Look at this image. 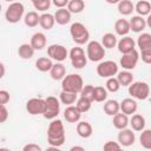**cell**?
I'll return each mask as SVG.
<instances>
[{"mask_svg": "<svg viewBox=\"0 0 151 151\" xmlns=\"http://www.w3.org/2000/svg\"><path fill=\"white\" fill-rule=\"evenodd\" d=\"M105 1H106L107 4H111V5H116V4L118 5L120 0H105Z\"/></svg>", "mask_w": 151, "mask_h": 151, "instance_id": "cell-51", "label": "cell"}, {"mask_svg": "<svg viewBox=\"0 0 151 151\" xmlns=\"http://www.w3.org/2000/svg\"><path fill=\"white\" fill-rule=\"evenodd\" d=\"M25 13V7L20 1H13L8 5L6 13H5V18L9 24H17L19 22Z\"/></svg>", "mask_w": 151, "mask_h": 151, "instance_id": "cell-4", "label": "cell"}, {"mask_svg": "<svg viewBox=\"0 0 151 151\" xmlns=\"http://www.w3.org/2000/svg\"><path fill=\"white\" fill-rule=\"evenodd\" d=\"M137 46L139 47V51L151 50V34L142 33L137 39Z\"/></svg>", "mask_w": 151, "mask_h": 151, "instance_id": "cell-28", "label": "cell"}, {"mask_svg": "<svg viewBox=\"0 0 151 151\" xmlns=\"http://www.w3.org/2000/svg\"><path fill=\"white\" fill-rule=\"evenodd\" d=\"M14 1H15V0H14Z\"/></svg>", "mask_w": 151, "mask_h": 151, "instance_id": "cell-53", "label": "cell"}, {"mask_svg": "<svg viewBox=\"0 0 151 151\" xmlns=\"http://www.w3.org/2000/svg\"><path fill=\"white\" fill-rule=\"evenodd\" d=\"M34 51L31 44H21L18 48V54L21 59H31L34 55Z\"/></svg>", "mask_w": 151, "mask_h": 151, "instance_id": "cell-31", "label": "cell"}, {"mask_svg": "<svg viewBox=\"0 0 151 151\" xmlns=\"http://www.w3.org/2000/svg\"><path fill=\"white\" fill-rule=\"evenodd\" d=\"M59 99L63 104H65L66 106L72 105L77 101L78 99V93H73V92H68V91H64L61 90L60 94H59Z\"/></svg>", "mask_w": 151, "mask_h": 151, "instance_id": "cell-29", "label": "cell"}, {"mask_svg": "<svg viewBox=\"0 0 151 151\" xmlns=\"http://www.w3.org/2000/svg\"><path fill=\"white\" fill-rule=\"evenodd\" d=\"M140 55H142V60L145 64L151 65V50H149V51H140Z\"/></svg>", "mask_w": 151, "mask_h": 151, "instance_id": "cell-46", "label": "cell"}, {"mask_svg": "<svg viewBox=\"0 0 151 151\" xmlns=\"http://www.w3.org/2000/svg\"><path fill=\"white\" fill-rule=\"evenodd\" d=\"M112 124L116 129L118 130H122V129H125L130 125V119H129V116L125 114L124 112H118L117 114L113 116V119H112Z\"/></svg>", "mask_w": 151, "mask_h": 151, "instance_id": "cell-20", "label": "cell"}, {"mask_svg": "<svg viewBox=\"0 0 151 151\" xmlns=\"http://www.w3.org/2000/svg\"><path fill=\"white\" fill-rule=\"evenodd\" d=\"M55 24V19H54V14L51 13H42L40 15V22L39 25L41 26V28L48 31L51 29Z\"/></svg>", "mask_w": 151, "mask_h": 151, "instance_id": "cell-27", "label": "cell"}, {"mask_svg": "<svg viewBox=\"0 0 151 151\" xmlns=\"http://www.w3.org/2000/svg\"><path fill=\"white\" fill-rule=\"evenodd\" d=\"M9 101V92L6 90H0V104H7Z\"/></svg>", "mask_w": 151, "mask_h": 151, "instance_id": "cell-47", "label": "cell"}, {"mask_svg": "<svg viewBox=\"0 0 151 151\" xmlns=\"http://www.w3.org/2000/svg\"><path fill=\"white\" fill-rule=\"evenodd\" d=\"M86 55L93 63L101 61L104 59V57H105V47L103 46L101 42L96 41V40H92V41H90L87 44Z\"/></svg>", "mask_w": 151, "mask_h": 151, "instance_id": "cell-6", "label": "cell"}, {"mask_svg": "<svg viewBox=\"0 0 151 151\" xmlns=\"http://www.w3.org/2000/svg\"><path fill=\"white\" fill-rule=\"evenodd\" d=\"M68 57L74 68H83L87 64V55H85V52L81 47H73L68 52Z\"/></svg>", "mask_w": 151, "mask_h": 151, "instance_id": "cell-9", "label": "cell"}, {"mask_svg": "<svg viewBox=\"0 0 151 151\" xmlns=\"http://www.w3.org/2000/svg\"><path fill=\"white\" fill-rule=\"evenodd\" d=\"M71 12L67 9V8H58L54 13V19H55V22L58 25H66L71 21Z\"/></svg>", "mask_w": 151, "mask_h": 151, "instance_id": "cell-18", "label": "cell"}, {"mask_svg": "<svg viewBox=\"0 0 151 151\" xmlns=\"http://www.w3.org/2000/svg\"><path fill=\"white\" fill-rule=\"evenodd\" d=\"M52 2H53V5H54L55 7H58V8H64V7H66V6L68 5L70 0H52Z\"/></svg>", "mask_w": 151, "mask_h": 151, "instance_id": "cell-48", "label": "cell"}, {"mask_svg": "<svg viewBox=\"0 0 151 151\" xmlns=\"http://www.w3.org/2000/svg\"><path fill=\"white\" fill-rule=\"evenodd\" d=\"M104 112L107 114V116H114L117 114L119 111H120V103H118L116 99H110V100H106L105 104H104V107H103Z\"/></svg>", "mask_w": 151, "mask_h": 151, "instance_id": "cell-24", "label": "cell"}, {"mask_svg": "<svg viewBox=\"0 0 151 151\" xmlns=\"http://www.w3.org/2000/svg\"><path fill=\"white\" fill-rule=\"evenodd\" d=\"M91 105H92V100L88 99V98H86V97H83V96H80V97L77 99V104H76L77 109H78L81 113L87 112V111L91 109Z\"/></svg>", "mask_w": 151, "mask_h": 151, "instance_id": "cell-38", "label": "cell"}, {"mask_svg": "<svg viewBox=\"0 0 151 151\" xmlns=\"http://www.w3.org/2000/svg\"><path fill=\"white\" fill-rule=\"evenodd\" d=\"M106 90L110 91V92H117L119 88H120V84L118 81L117 78L114 77H111V78H107L106 80Z\"/></svg>", "mask_w": 151, "mask_h": 151, "instance_id": "cell-41", "label": "cell"}, {"mask_svg": "<svg viewBox=\"0 0 151 151\" xmlns=\"http://www.w3.org/2000/svg\"><path fill=\"white\" fill-rule=\"evenodd\" d=\"M134 11L138 13V15H149L151 13V4L149 0H140L134 5Z\"/></svg>", "mask_w": 151, "mask_h": 151, "instance_id": "cell-30", "label": "cell"}, {"mask_svg": "<svg viewBox=\"0 0 151 151\" xmlns=\"http://www.w3.org/2000/svg\"><path fill=\"white\" fill-rule=\"evenodd\" d=\"M138 60H139V53L138 51L134 48L133 51L129 52V53H124L119 60V64L120 66L124 68V70H133L137 64H138Z\"/></svg>", "mask_w": 151, "mask_h": 151, "instance_id": "cell-11", "label": "cell"}, {"mask_svg": "<svg viewBox=\"0 0 151 151\" xmlns=\"http://www.w3.org/2000/svg\"><path fill=\"white\" fill-rule=\"evenodd\" d=\"M42 147L39 146L38 144H34V143H29V144H26L24 147H22V151H41Z\"/></svg>", "mask_w": 151, "mask_h": 151, "instance_id": "cell-45", "label": "cell"}, {"mask_svg": "<svg viewBox=\"0 0 151 151\" xmlns=\"http://www.w3.org/2000/svg\"><path fill=\"white\" fill-rule=\"evenodd\" d=\"M93 91H94V86L93 85H84L83 90L80 91V96L86 97L88 99H91L93 101Z\"/></svg>", "mask_w": 151, "mask_h": 151, "instance_id": "cell-42", "label": "cell"}, {"mask_svg": "<svg viewBox=\"0 0 151 151\" xmlns=\"http://www.w3.org/2000/svg\"><path fill=\"white\" fill-rule=\"evenodd\" d=\"M0 67H1V74H0V77L2 78V77L5 76V65L1 63V64H0Z\"/></svg>", "mask_w": 151, "mask_h": 151, "instance_id": "cell-52", "label": "cell"}, {"mask_svg": "<svg viewBox=\"0 0 151 151\" xmlns=\"http://www.w3.org/2000/svg\"><path fill=\"white\" fill-rule=\"evenodd\" d=\"M117 79H118L120 86H129L131 83H133V76L129 70L118 72L117 73Z\"/></svg>", "mask_w": 151, "mask_h": 151, "instance_id": "cell-34", "label": "cell"}, {"mask_svg": "<svg viewBox=\"0 0 151 151\" xmlns=\"http://www.w3.org/2000/svg\"><path fill=\"white\" fill-rule=\"evenodd\" d=\"M34 8L40 11V12H45L50 8L51 6V0H31Z\"/></svg>", "mask_w": 151, "mask_h": 151, "instance_id": "cell-40", "label": "cell"}, {"mask_svg": "<svg viewBox=\"0 0 151 151\" xmlns=\"http://www.w3.org/2000/svg\"><path fill=\"white\" fill-rule=\"evenodd\" d=\"M70 34L77 45H84L90 39V32L81 22H73L70 27Z\"/></svg>", "mask_w": 151, "mask_h": 151, "instance_id": "cell-3", "label": "cell"}, {"mask_svg": "<svg viewBox=\"0 0 151 151\" xmlns=\"http://www.w3.org/2000/svg\"><path fill=\"white\" fill-rule=\"evenodd\" d=\"M46 35L42 32H37L31 37V45L35 51H40L46 46Z\"/></svg>", "mask_w": 151, "mask_h": 151, "instance_id": "cell-17", "label": "cell"}, {"mask_svg": "<svg viewBox=\"0 0 151 151\" xmlns=\"http://www.w3.org/2000/svg\"><path fill=\"white\" fill-rule=\"evenodd\" d=\"M130 125L132 127L133 131H143L145 129V118L142 116V114H138V113H133L131 119H130Z\"/></svg>", "mask_w": 151, "mask_h": 151, "instance_id": "cell-25", "label": "cell"}, {"mask_svg": "<svg viewBox=\"0 0 151 151\" xmlns=\"http://www.w3.org/2000/svg\"><path fill=\"white\" fill-rule=\"evenodd\" d=\"M130 27L132 32L139 33L145 29L146 27V19H144L142 15H134L130 20Z\"/></svg>", "mask_w": 151, "mask_h": 151, "instance_id": "cell-21", "label": "cell"}, {"mask_svg": "<svg viewBox=\"0 0 151 151\" xmlns=\"http://www.w3.org/2000/svg\"><path fill=\"white\" fill-rule=\"evenodd\" d=\"M50 76L53 80H63L64 77L66 76V67L64 64L61 63H55L53 64L51 71H50Z\"/></svg>", "mask_w": 151, "mask_h": 151, "instance_id": "cell-19", "label": "cell"}, {"mask_svg": "<svg viewBox=\"0 0 151 151\" xmlns=\"http://www.w3.org/2000/svg\"><path fill=\"white\" fill-rule=\"evenodd\" d=\"M114 31L120 37H125L129 34V32L131 31L130 27V21H127L126 19H118L114 22Z\"/></svg>", "mask_w": 151, "mask_h": 151, "instance_id": "cell-23", "label": "cell"}, {"mask_svg": "<svg viewBox=\"0 0 151 151\" xmlns=\"http://www.w3.org/2000/svg\"><path fill=\"white\" fill-rule=\"evenodd\" d=\"M123 146L118 143V142H112V140H110V142H106L105 144H104V146H103V149L105 150V151H113V150H120Z\"/></svg>", "mask_w": 151, "mask_h": 151, "instance_id": "cell-43", "label": "cell"}, {"mask_svg": "<svg viewBox=\"0 0 151 151\" xmlns=\"http://www.w3.org/2000/svg\"><path fill=\"white\" fill-rule=\"evenodd\" d=\"M66 140L64 124L60 119H52L47 129V143L51 147H60Z\"/></svg>", "mask_w": 151, "mask_h": 151, "instance_id": "cell-1", "label": "cell"}, {"mask_svg": "<svg viewBox=\"0 0 151 151\" xmlns=\"http://www.w3.org/2000/svg\"><path fill=\"white\" fill-rule=\"evenodd\" d=\"M97 73L101 78H111L118 73V65L112 60L100 61L97 66Z\"/></svg>", "mask_w": 151, "mask_h": 151, "instance_id": "cell-8", "label": "cell"}, {"mask_svg": "<svg viewBox=\"0 0 151 151\" xmlns=\"http://www.w3.org/2000/svg\"><path fill=\"white\" fill-rule=\"evenodd\" d=\"M139 143L144 149L151 150V130H143L139 137Z\"/></svg>", "mask_w": 151, "mask_h": 151, "instance_id": "cell-39", "label": "cell"}, {"mask_svg": "<svg viewBox=\"0 0 151 151\" xmlns=\"http://www.w3.org/2000/svg\"><path fill=\"white\" fill-rule=\"evenodd\" d=\"M77 133L81 138H90L93 133L92 125L88 122H78L77 123Z\"/></svg>", "mask_w": 151, "mask_h": 151, "instance_id": "cell-22", "label": "cell"}, {"mask_svg": "<svg viewBox=\"0 0 151 151\" xmlns=\"http://www.w3.org/2000/svg\"><path fill=\"white\" fill-rule=\"evenodd\" d=\"M24 22L28 27H35L40 22V15L35 11H31L25 14L24 17Z\"/></svg>", "mask_w": 151, "mask_h": 151, "instance_id": "cell-32", "label": "cell"}, {"mask_svg": "<svg viewBox=\"0 0 151 151\" xmlns=\"http://www.w3.org/2000/svg\"><path fill=\"white\" fill-rule=\"evenodd\" d=\"M8 118V110L5 104H0V123H5Z\"/></svg>", "mask_w": 151, "mask_h": 151, "instance_id": "cell-44", "label": "cell"}, {"mask_svg": "<svg viewBox=\"0 0 151 151\" xmlns=\"http://www.w3.org/2000/svg\"><path fill=\"white\" fill-rule=\"evenodd\" d=\"M45 105H46L45 99H42V98H31L26 103V111L32 116L44 114Z\"/></svg>", "mask_w": 151, "mask_h": 151, "instance_id": "cell-12", "label": "cell"}, {"mask_svg": "<svg viewBox=\"0 0 151 151\" xmlns=\"http://www.w3.org/2000/svg\"><path fill=\"white\" fill-rule=\"evenodd\" d=\"M136 44H137V42H136L131 37L125 35V37H123V38L118 41L117 47H118V51L124 54V53H129V52L133 51V50L136 48Z\"/></svg>", "mask_w": 151, "mask_h": 151, "instance_id": "cell-14", "label": "cell"}, {"mask_svg": "<svg viewBox=\"0 0 151 151\" xmlns=\"http://www.w3.org/2000/svg\"><path fill=\"white\" fill-rule=\"evenodd\" d=\"M84 87V80L81 76L77 73H71L64 77L61 80V90L73 92V93H80V91Z\"/></svg>", "mask_w": 151, "mask_h": 151, "instance_id": "cell-2", "label": "cell"}, {"mask_svg": "<svg viewBox=\"0 0 151 151\" xmlns=\"http://www.w3.org/2000/svg\"><path fill=\"white\" fill-rule=\"evenodd\" d=\"M129 94L138 100H145L150 94V86L145 81H133L129 85Z\"/></svg>", "mask_w": 151, "mask_h": 151, "instance_id": "cell-5", "label": "cell"}, {"mask_svg": "<svg viewBox=\"0 0 151 151\" xmlns=\"http://www.w3.org/2000/svg\"><path fill=\"white\" fill-rule=\"evenodd\" d=\"M84 8H85L84 0H70V2L67 5V9L71 13H74V14L81 13L84 11Z\"/></svg>", "mask_w": 151, "mask_h": 151, "instance_id": "cell-36", "label": "cell"}, {"mask_svg": "<svg viewBox=\"0 0 151 151\" xmlns=\"http://www.w3.org/2000/svg\"><path fill=\"white\" fill-rule=\"evenodd\" d=\"M64 118L68 123H78L81 118V112L77 109V106L68 105L64 111Z\"/></svg>", "mask_w": 151, "mask_h": 151, "instance_id": "cell-15", "label": "cell"}, {"mask_svg": "<svg viewBox=\"0 0 151 151\" xmlns=\"http://www.w3.org/2000/svg\"><path fill=\"white\" fill-rule=\"evenodd\" d=\"M47 55L52 60H55L58 63H61V61H64L68 57V51L66 50V47L64 45L52 44V45H50L47 47Z\"/></svg>", "mask_w": 151, "mask_h": 151, "instance_id": "cell-10", "label": "cell"}, {"mask_svg": "<svg viewBox=\"0 0 151 151\" xmlns=\"http://www.w3.org/2000/svg\"><path fill=\"white\" fill-rule=\"evenodd\" d=\"M52 66H53V61L50 57L48 58L47 57H41V58H38L37 61H35V67L40 72H50Z\"/></svg>", "mask_w": 151, "mask_h": 151, "instance_id": "cell-26", "label": "cell"}, {"mask_svg": "<svg viewBox=\"0 0 151 151\" xmlns=\"http://www.w3.org/2000/svg\"><path fill=\"white\" fill-rule=\"evenodd\" d=\"M45 112H44V118L46 119H54L58 117L59 112H60V99H58L57 97L53 96H48L47 98H45Z\"/></svg>", "mask_w": 151, "mask_h": 151, "instance_id": "cell-7", "label": "cell"}, {"mask_svg": "<svg viewBox=\"0 0 151 151\" xmlns=\"http://www.w3.org/2000/svg\"><path fill=\"white\" fill-rule=\"evenodd\" d=\"M107 99V90L106 87L103 86H94V91H93V101L97 103H101L104 100Z\"/></svg>", "mask_w": 151, "mask_h": 151, "instance_id": "cell-37", "label": "cell"}, {"mask_svg": "<svg viewBox=\"0 0 151 151\" xmlns=\"http://www.w3.org/2000/svg\"><path fill=\"white\" fill-rule=\"evenodd\" d=\"M101 44L105 48H113L117 46L118 44V40H117V37L113 34V33H105L103 37H101Z\"/></svg>", "mask_w": 151, "mask_h": 151, "instance_id": "cell-35", "label": "cell"}, {"mask_svg": "<svg viewBox=\"0 0 151 151\" xmlns=\"http://www.w3.org/2000/svg\"><path fill=\"white\" fill-rule=\"evenodd\" d=\"M146 26L151 28V13H150V14L147 15V18H146Z\"/></svg>", "mask_w": 151, "mask_h": 151, "instance_id": "cell-49", "label": "cell"}, {"mask_svg": "<svg viewBox=\"0 0 151 151\" xmlns=\"http://www.w3.org/2000/svg\"><path fill=\"white\" fill-rule=\"evenodd\" d=\"M70 150H71V151H76V150H79V151H84V147H83V146H72Z\"/></svg>", "mask_w": 151, "mask_h": 151, "instance_id": "cell-50", "label": "cell"}, {"mask_svg": "<svg viewBox=\"0 0 151 151\" xmlns=\"http://www.w3.org/2000/svg\"><path fill=\"white\" fill-rule=\"evenodd\" d=\"M134 11V5L131 0H120L118 4V12L122 15H130Z\"/></svg>", "mask_w": 151, "mask_h": 151, "instance_id": "cell-33", "label": "cell"}, {"mask_svg": "<svg viewBox=\"0 0 151 151\" xmlns=\"http://www.w3.org/2000/svg\"><path fill=\"white\" fill-rule=\"evenodd\" d=\"M137 109H138V104L134 98H125L120 103V111L127 116L136 113Z\"/></svg>", "mask_w": 151, "mask_h": 151, "instance_id": "cell-16", "label": "cell"}, {"mask_svg": "<svg viewBox=\"0 0 151 151\" xmlns=\"http://www.w3.org/2000/svg\"><path fill=\"white\" fill-rule=\"evenodd\" d=\"M117 138H118V143L124 147L131 146L136 142V134H134L133 130L132 129H127V127L119 130V133H118Z\"/></svg>", "mask_w": 151, "mask_h": 151, "instance_id": "cell-13", "label": "cell"}]
</instances>
